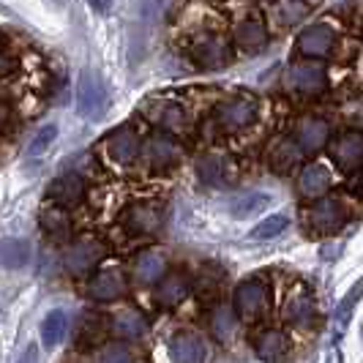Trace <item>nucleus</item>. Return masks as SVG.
Masks as SVG:
<instances>
[{
  "label": "nucleus",
  "mask_w": 363,
  "mask_h": 363,
  "mask_svg": "<svg viewBox=\"0 0 363 363\" xmlns=\"http://www.w3.org/2000/svg\"><path fill=\"white\" fill-rule=\"evenodd\" d=\"M17 69V57H14V52L0 41V79H6L9 74Z\"/></svg>",
  "instance_id": "obj_38"
},
{
  "label": "nucleus",
  "mask_w": 363,
  "mask_h": 363,
  "mask_svg": "<svg viewBox=\"0 0 363 363\" xmlns=\"http://www.w3.org/2000/svg\"><path fill=\"white\" fill-rule=\"evenodd\" d=\"M350 189H352V191H355V194L363 200V172H361V175H355V181H352V186H350Z\"/></svg>",
  "instance_id": "obj_40"
},
{
  "label": "nucleus",
  "mask_w": 363,
  "mask_h": 363,
  "mask_svg": "<svg viewBox=\"0 0 363 363\" xmlns=\"http://www.w3.org/2000/svg\"><path fill=\"white\" fill-rule=\"evenodd\" d=\"M306 227L311 235L328 238L345 230L347 224V205L339 197H320L306 208Z\"/></svg>",
  "instance_id": "obj_3"
},
{
  "label": "nucleus",
  "mask_w": 363,
  "mask_h": 363,
  "mask_svg": "<svg viewBox=\"0 0 363 363\" xmlns=\"http://www.w3.org/2000/svg\"><path fill=\"white\" fill-rule=\"evenodd\" d=\"M189 292H191V284H189V279L183 276V273H167L162 281L156 284V292H153V298H156V303L162 306V309H178L183 301L189 298Z\"/></svg>",
  "instance_id": "obj_25"
},
{
  "label": "nucleus",
  "mask_w": 363,
  "mask_h": 363,
  "mask_svg": "<svg viewBox=\"0 0 363 363\" xmlns=\"http://www.w3.org/2000/svg\"><path fill=\"white\" fill-rule=\"evenodd\" d=\"M287 224H290V221H287V216L276 213V216L262 218L255 230L249 233V238H252V240H273V238H279L284 230H287Z\"/></svg>",
  "instance_id": "obj_35"
},
{
  "label": "nucleus",
  "mask_w": 363,
  "mask_h": 363,
  "mask_svg": "<svg viewBox=\"0 0 363 363\" xmlns=\"http://www.w3.org/2000/svg\"><path fill=\"white\" fill-rule=\"evenodd\" d=\"M30 259V246L19 238H9L0 243V265L9 268V271H17V268H25Z\"/></svg>",
  "instance_id": "obj_32"
},
{
  "label": "nucleus",
  "mask_w": 363,
  "mask_h": 363,
  "mask_svg": "<svg viewBox=\"0 0 363 363\" xmlns=\"http://www.w3.org/2000/svg\"><path fill=\"white\" fill-rule=\"evenodd\" d=\"M107 257V243L96 235H82L72 240L63 252V268L74 279L91 276L99 271V262Z\"/></svg>",
  "instance_id": "obj_2"
},
{
  "label": "nucleus",
  "mask_w": 363,
  "mask_h": 363,
  "mask_svg": "<svg viewBox=\"0 0 363 363\" xmlns=\"http://www.w3.org/2000/svg\"><path fill=\"white\" fill-rule=\"evenodd\" d=\"M233 311L238 323L243 325H259L271 314V290L259 276H246L240 279L233 290Z\"/></svg>",
  "instance_id": "obj_1"
},
{
  "label": "nucleus",
  "mask_w": 363,
  "mask_h": 363,
  "mask_svg": "<svg viewBox=\"0 0 363 363\" xmlns=\"http://www.w3.org/2000/svg\"><path fill=\"white\" fill-rule=\"evenodd\" d=\"M330 169H328L325 164H306L303 169H301V175H298V183H295V189H298V197L301 200H320V197H325L328 191H330Z\"/></svg>",
  "instance_id": "obj_20"
},
{
  "label": "nucleus",
  "mask_w": 363,
  "mask_h": 363,
  "mask_svg": "<svg viewBox=\"0 0 363 363\" xmlns=\"http://www.w3.org/2000/svg\"><path fill=\"white\" fill-rule=\"evenodd\" d=\"M121 224L131 235H153L164 224V211L156 202H134L121 213Z\"/></svg>",
  "instance_id": "obj_9"
},
{
  "label": "nucleus",
  "mask_w": 363,
  "mask_h": 363,
  "mask_svg": "<svg viewBox=\"0 0 363 363\" xmlns=\"http://www.w3.org/2000/svg\"><path fill=\"white\" fill-rule=\"evenodd\" d=\"M55 134H57V128H55L52 123H47V126L33 137V143L28 147V156H41V153L55 143Z\"/></svg>",
  "instance_id": "obj_37"
},
{
  "label": "nucleus",
  "mask_w": 363,
  "mask_h": 363,
  "mask_svg": "<svg viewBox=\"0 0 363 363\" xmlns=\"http://www.w3.org/2000/svg\"><path fill=\"white\" fill-rule=\"evenodd\" d=\"M96 363H137V358H134V352L123 342H112V345L101 347Z\"/></svg>",
  "instance_id": "obj_36"
},
{
  "label": "nucleus",
  "mask_w": 363,
  "mask_h": 363,
  "mask_svg": "<svg viewBox=\"0 0 363 363\" xmlns=\"http://www.w3.org/2000/svg\"><path fill=\"white\" fill-rule=\"evenodd\" d=\"M169 361L172 363H208V345L194 330H178L169 339Z\"/></svg>",
  "instance_id": "obj_19"
},
{
  "label": "nucleus",
  "mask_w": 363,
  "mask_h": 363,
  "mask_svg": "<svg viewBox=\"0 0 363 363\" xmlns=\"http://www.w3.org/2000/svg\"><path fill=\"white\" fill-rule=\"evenodd\" d=\"M301 159H303V153H301V147L295 145V140H279L271 147V153H268V164L279 175H287L290 169H295L301 164Z\"/></svg>",
  "instance_id": "obj_30"
},
{
  "label": "nucleus",
  "mask_w": 363,
  "mask_h": 363,
  "mask_svg": "<svg viewBox=\"0 0 363 363\" xmlns=\"http://www.w3.org/2000/svg\"><path fill=\"white\" fill-rule=\"evenodd\" d=\"M328 85V74L320 63H295L287 74V88L301 96H317Z\"/></svg>",
  "instance_id": "obj_17"
},
{
  "label": "nucleus",
  "mask_w": 363,
  "mask_h": 363,
  "mask_svg": "<svg viewBox=\"0 0 363 363\" xmlns=\"http://www.w3.org/2000/svg\"><path fill=\"white\" fill-rule=\"evenodd\" d=\"M77 107H79V115L88 118V121L101 118V112L107 107V88H104V79L99 77V72L85 69V72L79 74Z\"/></svg>",
  "instance_id": "obj_8"
},
{
  "label": "nucleus",
  "mask_w": 363,
  "mask_h": 363,
  "mask_svg": "<svg viewBox=\"0 0 363 363\" xmlns=\"http://www.w3.org/2000/svg\"><path fill=\"white\" fill-rule=\"evenodd\" d=\"M252 350L262 363H281L290 355V339L279 328L262 325L252 333Z\"/></svg>",
  "instance_id": "obj_11"
},
{
  "label": "nucleus",
  "mask_w": 363,
  "mask_h": 363,
  "mask_svg": "<svg viewBox=\"0 0 363 363\" xmlns=\"http://www.w3.org/2000/svg\"><path fill=\"white\" fill-rule=\"evenodd\" d=\"M66 330H69V317H66V311H60V309L50 311V314L44 317V323H41V345L47 347V350H52V347H57L66 339Z\"/></svg>",
  "instance_id": "obj_31"
},
{
  "label": "nucleus",
  "mask_w": 363,
  "mask_h": 363,
  "mask_svg": "<svg viewBox=\"0 0 363 363\" xmlns=\"http://www.w3.org/2000/svg\"><path fill=\"white\" fill-rule=\"evenodd\" d=\"M281 320L295 330H309L317 323V301L311 290H306L303 284L301 287H292L281 303Z\"/></svg>",
  "instance_id": "obj_5"
},
{
  "label": "nucleus",
  "mask_w": 363,
  "mask_h": 363,
  "mask_svg": "<svg viewBox=\"0 0 363 363\" xmlns=\"http://www.w3.org/2000/svg\"><path fill=\"white\" fill-rule=\"evenodd\" d=\"M330 137V126H328L323 118H303L298 126H295V145L301 147V153H317L320 147L328 143Z\"/></svg>",
  "instance_id": "obj_24"
},
{
  "label": "nucleus",
  "mask_w": 363,
  "mask_h": 363,
  "mask_svg": "<svg viewBox=\"0 0 363 363\" xmlns=\"http://www.w3.org/2000/svg\"><path fill=\"white\" fill-rule=\"evenodd\" d=\"M145 118L153 126L164 128V134H178L186 128V109L178 101H169V99H153L143 104Z\"/></svg>",
  "instance_id": "obj_14"
},
{
  "label": "nucleus",
  "mask_w": 363,
  "mask_h": 363,
  "mask_svg": "<svg viewBox=\"0 0 363 363\" xmlns=\"http://www.w3.org/2000/svg\"><path fill=\"white\" fill-rule=\"evenodd\" d=\"M208 323H211V333H213V339H216L218 345H230L235 339L238 317L230 303H213Z\"/></svg>",
  "instance_id": "obj_28"
},
{
  "label": "nucleus",
  "mask_w": 363,
  "mask_h": 363,
  "mask_svg": "<svg viewBox=\"0 0 363 363\" xmlns=\"http://www.w3.org/2000/svg\"><path fill=\"white\" fill-rule=\"evenodd\" d=\"M330 159L342 172H355L363 167V134L361 131H345L330 143Z\"/></svg>",
  "instance_id": "obj_16"
},
{
  "label": "nucleus",
  "mask_w": 363,
  "mask_h": 363,
  "mask_svg": "<svg viewBox=\"0 0 363 363\" xmlns=\"http://www.w3.org/2000/svg\"><path fill=\"white\" fill-rule=\"evenodd\" d=\"M19 363H36V347H28V352H25V358Z\"/></svg>",
  "instance_id": "obj_41"
},
{
  "label": "nucleus",
  "mask_w": 363,
  "mask_h": 363,
  "mask_svg": "<svg viewBox=\"0 0 363 363\" xmlns=\"http://www.w3.org/2000/svg\"><path fill=\"white\" fill-rule=\"evenodd\" d=\"M259 104L249 96H238V99H227L213 109V126L221 134H238L243 128H249L257 121Z\"/></svg>",
  "instance_id": "obj_4"
},
{
  "label": "nucleus",
  "mask_w": 363,
  "mask_h": 363,
  "mask_svg": "<svg viewBox=\"0 0 363 363\" xmlns=\"http://www.w3.org/2000/svg\"><path fill=\"white\" fill-rule=\"evenodd\" d=\"M189 57L200 66V69H221L233 60L230 44L216 33H200L191 38L189 44Z\"/></svg>",
  "instance_id": "obj_6"
},
{
  "label": "nucleus",
  "mask_w": 363,
  "mask_h": 363,
  "mask_svg": "<svg viewBox=\"0 0 363 363\" xmlns=\"http://www.w3.org/2000/svg\"><path fill=\"white\" fill-rule=\"evenodd\" d=\"M109 330L123 342H143L147 336V320L137 309H121L112 314Z\"/></svg>",
  "instance_id": "obj_26"
},
{
  "label": "nucleus",
  "mask_w": 363,
  "mask_h": 363,
  "mask_svg": "<svg viewBox=\"0 0 363 363\" xmlns=\"http://www.w3.org/2000/svg\"><path fill=\"white\" fill-rule=\"evenodd\" d=\"M47 197H50V202L57 205V208L72 211V208H77L79 202L85 200V178L77 175V172L60 175L57 181H52L50 191H47Z\"/></svg>",
  "instance_id": "obj_23"
},
{
  "label": "nucleus",
  "mask_w": 363,
  "mask_h": 363,
  "mask_svg": "<svg viewBox=\"0 0 363 363\" xmlns=\"http://www.w3.org/2000/svg\"><path fill=\"white\" fill-rule=\"evenodd\" d=\"M167 0H140L137 6V22H134V30H131V50L134 52H143L147 44V36L153 30V25L162 17Z\"/></svg>",
  "instance_id": "obj_21"
},
{
  "label": "nucleus",
  "mask_w": 363,
  "mask_h": 363,
  "mask_svg": "<svg viewBox=\"0 0 363 363\" xmlns=\"http://www.w3.org/2000/svg\"><path fill=\"white\" fill-rule=\"evenodd\" d=\"M128 292V279L121 268H99L85 284V295L96 303L121 301Z\"/></svg>",
  "instance_id": "obj_7"
},
{
  "label": "nucleus",
  "mask_w": 363,
  "mask_h": 363,
  "mask_svg": "<svg viewBox=\"0 0 363 363\" xmlns=\"http://www.w3.org/2000/svg\"><path fill=\"white\" fill-rule=\"evenodd\" d=\"M55 6H60V9H63V6H66V0H52Z\"/></svg>",
  "instance_id": "obj_42"
},
{
  "label": "nucleus",
  "mask_w": 363,
  "mask_h": 363,
  "mask_svg": "<svg viewBox=\"0 0 363 363\" xmlns=\"http://www.w3.org/2000/svg\"><path fill=\"white\" fill-rule=\"evenodd\" d=\"M333 44H336V30L330 25H311L295 41L298 52L303 57H328Z\"/></svg>",
  "instance_id": "obj_22"
},
{
  "label": "nucleus",
  "mask_w": 363,
  "mask_h": 363,
  "mask_svg": "<svg viewBox=\"0 0 363 363\" xmlns=\"http://www.w3.org/2000/svg\"><path fill=\"white\" fill-rule=\"evenodd\" d=\"M224 284V273L213 268V265H205L197 279H194V292L200 295L202 301H218V292Z\"/></svg>",
  "instance_id": "obj_34"
},
{
  "label": "nucleus",
  "mask_w": 363,
  "mask_h": 363,
  "mask_svg": "<svg viewBox=\"0 0 363 363\" xmlns=\"http://www.w3.org/2000/svg\"><path fill=\"white\" fill-rule=\"evenodd\" d=\"M233 41H235V47L240 52L255 55L268 47V30H265V25L259 19H246V22H240L235 28Z\"/></svg>",
  "instance_id": "obj_27"
},
{
  "label": "nucleus",
  "mask_w": 363,
  "mask_h": 363,
  "mask_svg": "<svg viewBox=\"0 0 363 363\" xmlns=\"http://www.w3.org/2000/svg\"><path fill=\"white\" fill-rule=\"evenodd\" d=\"M197 178L202 186L208 189H230L235 186L238 167L230 156H218V153H205L202 159H197Z\"/></svg>",
  "instance_id": "obj_10"
},
{
  "label": "nucleus",
  "mask_w": 363,
  "mask_h": 363,
  "mask_svg": "<svg viewBox=\"0 0 363 363\" xmlns=\"http://www.w3.org/2000/svg\"><path fill=\"white\" fill-rule=\"evenodd\" d=\"M88 3H91L99 14H107L109 9H112V0H88Z\"/></svg>",
  "instance_id": "obj_39"
},
{
  "label": "nucleus",
  "mask_w": 363,
  "mask_h": 363,
  "mask_svg": "<svg viewBox=\"0 0 363 363\" xmlns=\"http://www.w3.org/2000/svg\"><path fill=\"white\" fill-rule=\"evenodd\" d=\"M143 156H145V164L150 169L162 172V169H169L183 159V147L181 143L172 137V134H153L147 137L145 145H143Z\"/></svg>",
  "instance_id": "obj_12"
},
{
  "label": "nucleus",
  "mask_w": 363,
  "mask_h": 363,
  "mask_svg": "<svg viewBox=\"0 0 363 363\" xmlns=\"http://www.w3.org/2000/svg\"><path fill=\"white\" fill-rule=\"evenodd\" d=\"M38 224L52 240H69V235H72V216H69L66 208L47 205L41 211V216H38Z\"/></svg>",
  "instance_id": "obj_29"
},
{
  "label": "nucleus",
  "mask_w": 363,
  "mask_h": 363,
  "mask_svg": "<svg viewBox=\"0 0 363 363\" xmlns=\"http://www.w3.org/2000/svg\"><path fill=\"white\" fill-rule=\"evenodd\" d=\"M268 205H271V194H265V191H243L233 200L230 213L235 218H249L259 213V211H265Z\"/></svg>",
  "instance_id": "obj_33"
},
{
  "label": "nucleus",
  "mask_w": 363,
  "mask_h": 363,
  "mask_svg": "<svg viewBox=\"0 0 363 363\" xmlns=\"http://www.w3.org/2000/svg\"><path fill=\"white\" fill-rule=\"evenodd\" d=\"M140 153H143V140H140V134H137L131 126L115 128V131L107 137L109 162L121 164V167H128Z\"/></svg>",
  "instance_id": "obj_18"
},
{
  "label": "nucleus",
  "mask_w": 363,
  "mask_h": 363,
  "mask_svg": "<svg viewBox=\"0 0 363 363\" xmlns=\"http://www.w3.org/2000/svg\"><path fill=\"white\" fill-rule=\"evenodd\" d=\"M361 126H363V112H361Z\"/></svg>",
  "instance_id": "obj_43"
},
{
  "label": "nucleus",
  "mask_w": 363,
  "mask_h": 363,
  "mask_svg": "<svg viewBox=\"0 0 363 363\" xmlns=\"http://www.w3.org/2000/svg\"><path fill=\"white\" fill-rule=\"evenodd\" d=\"M167 276V255L162 249H143L131 259V279L143 287H156Z\"/></svg>",
  "instance_id": "obj_15"
},
{
  "label": "nucleus",
  "mask_w": 363,
  "mask_h": 363,
  "mask_svg": "<svg viewBox=\"0 0 363 363\" xmlns=\"http://www.w3.org/2000/svg\"><path fill=\"white\" fill-rule=\"evenodd\" d=\"M109 333V320L107 314L101 311H85L79 317V323L74 328V347L79 352H88V350H96V347L104 345Z\"/></svg>",
  "instance_id": "obj_13"
}]
</instances>
